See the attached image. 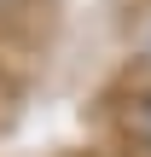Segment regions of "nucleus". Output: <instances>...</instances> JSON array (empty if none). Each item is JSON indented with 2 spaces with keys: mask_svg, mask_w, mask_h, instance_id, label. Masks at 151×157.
I'll use <instances>...</instances> for the list:
<instances>
[{
  "mask_svg": "<svg viewBox=\"0 0 151 157\" xmlns=\"http://www.w3.org/2000/svg\"><path fill=\"white\" fill-rule=\"evenodd\" d=\"M128 128H134V140L151 151V99H140V105L128 111Z\"/></svg>",
  "mask_w": 151,
  "mask_h": 157,
  "instance_id": "nucleus-1",
  "label": "nucleus"
}]
</instances>
